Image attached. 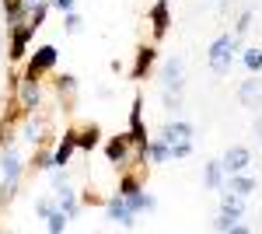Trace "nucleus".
I'll list each match as a JSON object with an SVG mask.
<instances>
[{
  "label": "nucleus",
  "mask_w": 262,
  "mask_h": 234,
  "mask_svg": "<svg viewBox=\"0 0 262 234\" xmlns=\"http://www.w3.org/2000/svg\"><path fill=\"white\" fill-rule=\"evenodd\" d=\"M32 32H35V25H28V21H21L11 28V63H18V59L28 56V42H32Z\"/></svg>",
  "instance_id": "5"
},
{
  "label": "nucleus",
  "mask_w": 262,
  "mask_h": 234,
  "mask_svg": "<svg viewBox=\"0 0 262 234\" xmlns=\"http://www.w3.org/2000/svg\"><path fill=\"white\" fill-rule=\"evenodd\" d=\"M182 77H185L182 59L179 56L164 59V67H161V88H164V91H182Z\"/></svg>",
  "instance_id": "7"
},
{
  "label": "nucleus",
  "mask_w": 262,
  "mask_h": 234,
  "mask_svg": "<svg viewBox=\"0 0 262 234\" xmlns=\"http://www.w3.org/2000/svg\"><path fill=\"white\" fill-rule=\"evenodd\" d=\"M21 137L28 140V143H42V122L39 119H28L25 130H21Z\"/></svg>",
  "instance_id": "27"
},
{
  "label": "nucleus",
  "mask_w": 262,
  "mask_h": 234,
  "mask_svg": "<svg viewBox=\"0 0 262 234\" xmlns=\"http://www.w3.org/2000/svg\"><path fill=\"white\" fill-rule=\"evenodd\" d=\"M67 224H70V217L63 214L60 206H56L53 214L46 217V227H49V231H53V234H63V231H67Z\"/></svg>",
  "instance_id": "24"
},
{
  "label": "nucleus",
  "mask_w": 262,
  "mask_h": 234,
  "mask_svg": "<svg viewBox=\"0 0 262 234\" xmlns=\"http://www.w3.org/2000/svg\"><path fill=\"white\" fill-rule=\"evenodd\" d=\"M53 210H56V203H53V199H46V196H39V199H35V214H39L42 220L53 214Z\"/></svg>",
  "instance_id": "32"
},
{
  "label": "nucleus",
  "mask_w": 262,
  "mask_h": 234,
  "mask_svg": "<svg viewBox=\"0 0 262 234\" xmlns=\"http://www.w3.org/2000/svg\"><path fill=\"white\" fill-rule=\"evenodd\" d=\"M105 157H108V164H129V157H133V140L129 133H119V137H112L105 143Z\"/></svg>",
  "instance_id": "6"
},
{
  "label": "nucleus",
  "mask_w": 262,
  "mask_h": 234,
  "mask_svg": "<svg viewBox=\"0 0 262 234\" xmlns=\"http://www.w3.org/2000/svg\"><path fill=\"white\" fill-rule=\"evenodd\" d=\"M224 189H227V193H238V196H248V193H255V178L245 175V172H234V175L224 178Z\"/></svg>",
  "instance_id": "14"
},
{
  "label": "nucleus",
  "mask_w": 262,
  "mask_h": 234,
  "mask_svg": "<svg viewBox=\"0 0 262 234\" xmlns=\"http://www.w3.org/2000/svg\"><path fill=\"white\" fill-rule=\"evenodd\" d=\"M221 210H224V214H234V217H245V196L227 193V189H224V196H221Z\"/></svg>",
  "instance_id": "21"
},
{
  "label": "nucleus",
  "mask_w": 262,
  "mask_h": 234,
  "mask_svg": "<svg viewBox=\"0 0 262 234\" xmlns=\"http://www.w3.org/2000/svg\"><path fill=\"white\" fill-rule=\"evenodd\" d=\"M32 164H35V168H42V172H53V154H46V151H39Z\"/></svg>",
  "instance_id": "34"
},
{
  "label": "nucleus",
  "mask_w": 262,
  "mask_h": 234,
  "mask_svg": "<svg viewBox=\"0 0 262 234\" xmlns=\"http://www.w3.org/2000/svg\"><path fill=\"white\" fill-rule=\"evenodd\" d=\"M213 227H217V231H227V234H231V231H234V234H245V231H248V227L242 224V217L224 214V210H221V217L213 220Z\"/></svg>",
  "instance_id": "20"
},
{
  "label": "nucleus",
  "mask_w": 262,
  "mask_h": 234,
  "mask_svg": "<svg viewBox=\"0 0 262 234\" xmlns=\"http://www.w3.org/2000/svg\"><path fill=\"white\" fill-rule=\"evenodd\" d=\"M150 25H154V39H164L168 28H171V11H168V0H158L150 7Z\"/></svg>",
  "instance_id": "10"
},
{
  "label": "nucleus",
  "mask_w": 262,
  "mask_h": 234,
  "mask_svg": "<svg viewBox=\"0 0 262 234\" xmlns=\"http://www.w3.org/2000/svg\"><path fill=\"white\" fill-rule=\"evenodd\" d=\"M53 7H56L60 14H67V11H74V7H77V0H53Z\"/></svg>",
  "instance_id": "36"
},
{
  "label": "nucleus",
  "mask_w": 262,
  "mask_h": 234,
  "mask_svg": "<svg viewBox=\"0 0 262 234\" xmlns=\"http://www.w3.org/2000/svg\"><path fill=\"white\" fill-rule=\"evenodd\" d=\"M56 91H60V98H74L77 95V77L74 74H60L56 77Z\"/></svg>",
  "instance_id": "25"
},
{
  "label": "nucleus",
  "mask_w": 262,
  "mask_h": 234,
  "mask_svg": "<svg viewBox=\"0 0 262 234\" xmlns=\"http://www.w3.org/2000/svg\"><path fill=\"white\" fill-rule=\"evenodd\" d=\"M95 143H98V126H88V130L77 133V147H81V151H91Z\"/></svg>",
  "instance_id": "28"
},
{
  "label": "nucleus",
  "mask_w": 262,
  "mask_h": 234,
  "mask_svg": "<svg viewBox=\"0 0 262 234\" xmlns=\"http://www.w3.org/2000/svg\"><path fill=\"white\" fill-rule=\"evenodd\" d=\"M224 175H227V172H224L221 161H206V168H203V182H206V189H217V193H221V189H224Z\"/></svg>",
  "instance_id": "17"
},
{
  "label": "nucleus",
  "mask_w": 262,
  "mask_h": 234,
  "mask_svg": "<svg viewBox=\"0 0 262 234\" xmlns=\"http://www.w3.org/2000/svg\"><path fill=\"white\" fill-rule=\"evenodd\" d=\"M161 98H164V109H168L171 116L182 109V91H161Z\"/></svg>",
  "instance_id": "30"
},
{
  "label": "nucleus",
  "mask_w": 262,
  "mask_h": 234,
  "mask_svg": "<svg viewBox=\"0 0 262 234\" xmlns=\"http://www.w3.org/2000/svg\"><path fill=\"white\" fill-rule=\"evenodd\" d=\"M39 105H42L39 80H21V109H25V112H35Z\"/></svg>",
  "instance_id": "15"
},
{
  "label": "nucleus",
  "mask_w": 262,
  "mask_h": 234,
  "mask_svg": "<svg viewBox=\"0 0 262 234\" xmlns=\"http://www.w3.org/2000/svg\"><path fill=\"white\" fill-rule=\"evenodd\" d=\"M154 59H158V49H154V46H140V49H137V63H133V70H129V77L143 80V77H147V70L154 67Z\"/></svg>",
  "instance_id": "13"
},
{
  "label": "nucleus",
  "mask_w": 262,
  "mask_h": 234,
  "mask_svg": "<svg viewBox=\"0 0 262 234\" xmlns=\"http://www.w3.org/2000/svg\"><path fill=\"white\" fill-rule=\"evenodd\" d=\"M81 28H84V21H81L77 11H67V14H63V32H67V35H77Z\"/></svg>",
  "instance_id": "29"
},
{
  "label": "nucleus",
  "mask_w": 262,
  "mask_h": 234,
  "mask_svg": "<svg viewBox=\"0 0 262 234\" xmlns=\"http://www.w3.org/2000/svg\"><path fill=\"white\" fill-rule=\"evenodd\" d=\"M192 154V140H185V143H171V161H182V157Z\"/></svg>",
  "instance_id": "33"
},
{
  "label": "nucleus",
  "mask_w": 262,
  "mask_h": 234,
  "mask_svg": "<svg viewBox=\"0 0 262 234\" xmlns=\"http://www.w3.org/2000/svg\"><path fill=\"white\" fill-rule=\"evenodd\" d=\"M242 63L248 74H262V49H242Z\"/></svg>",
  "instance_id": "22"
},
{
  "label": "nucleus",
  "mask_w": 262,
  "mask_h": 234,
  "mask_svg": "<svg viewBox=\"0 0 262 234\" xmlns=\"http://www.w3.org/2000/svg\"><path fill=\"white\" fill-rule=\"evenodd\" d=\"M158 137L171 147V143H185V140H192V126L185 122V119H171V122H164L161 126V133Z\"/></svg>",
  "instance_id": "8"
},
{
  "label": "nucleus",
  "mask_w": 262,
  "mask_h": 234,
  "mask_svg": "<svg viewBox=\"0 0 262 234\" xmlns=\"http://www.w3.org/2000/svg\"><path fill=\"white\" fill-rule=\"evenodd\" d=\"M126 199H129V206H133L137 214H143V210H158V199H154V196H147L143 189L137 196H126Z\"/></svg>",
  "instance_id": "23"
},
{
  "label": "nucleus",
  "mask_w": 262,
  "mask_h": 234,
  "mask_svg": "<svg viewBox=\"0 0 262 234\" xmlns=\"http://www.w3.org/2000/svg\"><path fill=\"white\" fill-rule=\"evenodd\" d=\"M221 164H224V172H227V175L245 172V168L252 164V151H248V147H231V151L221 157Z\"/></svg>",
  "instance_id": "9"
},
{
  "label": "nucleus",
  "mask_w": 262,
  "mask_h": 234,
  "mask_svg": "<svg viewBox=\"0 0 262 234\" xmlns=\"http://www.w3.org/2000/svg\"><path fill=\"white\" fill-rule=\"evenodd\" d=\"M147 157H150L154 164H168V161H171V147L158 137V140H150V143H147Z\"/></svg>",
  "instance_id": "19"
},
{
  "label": "nucleus",
  "mask_w": 262,
  "mask_h": 234,
  "mask_svg": "<svg viewBox=\"0 0 262 234\" xmlns=\"http://www.w3.org/2000/svg\"><path fill=\"white\" fill-rule=\"evenodd\" d=\"M56 59H60V49H56V46H39V53H32L28 70H25V77H21V80H39V77H46V74L56 67Z\"/></svg>",
  "instance_id": "3"
},
{
  "label": "nucleus",
  "mask_w": 262,
  "mask_h": 234,
  "mask_svg": "<svg viewBox=\"0 0 262 234\" xmlns=\"http://www.w3.org/2000/svg\"><path fill=\"white\" fill-rule=\"evenodd\" d=\"M238 53H242V39L238 35H217L210 42V49H206V59L213 67V74H227Z\"/></svg>",
  "instance_id": "1"
},
{
  "label": "nucleus",
  "mask_w": 262,
  "mask_h": 234,
  "mask_svg": "<svg viewBox=\"0 0 262 234\" xmlns=\"http://www.w3.org/2000/svg\"><path fill=\"white\" fill-rule=\"evenodd\" d=\"M0 7H4V14H7V28H14V25H21V21L28 18L25 0H0Z\"/></svg>",
  "instance_id": "16"
},
{
  "label": "nucleus",
  "mask_w": 262,
  "mask_h": 234,
  "mask_svg": "<svg viewBox=\"0 0 262 234\" xmlns=\"http://www.w3.org/2000/svg\"><path fill=\"white\" fill-rule=\"evenodd\" d=\"M56 206H60V210L70 217V220L81 214V199H77V193H74L70 185H63V189H60V199H56Z\"/></svg>",
  "instance_id": "18"
},
{
  "label": "nucleus",
  "mask_w": 262,
  "mask_h": 234,
  "mask_svg": "<svg viewBox=\"0 0 262 234\" xmlns=\"http://www.w3.org/2000/svg\"><path fill=\"white\" fill-rule=\"evenodd\" d=\"M143 189V178L140 175H122L119 182V196H137Z\"/></svg>",
  "instance_id": "26"
},
{
  "label": "nucleus",
  "mask_w": 262,
  "mask_h": 234,
  "mask_svg": "<svg viewBox=\"0 0 262 234\" xmlns=\"http://www.w3.org/2000/svg\"><path fill=\"white\" fill-rule=\"evenodd\" d=\"M238 101H242L245 109H262V80H242V88H238Z\"/></svg>",
  "instance_id": "11"
},
{
  "label": "nucleus",
  "mask_w": 262,
  "mask_h": 234,
  "mask_svg": "<svg viewBox=\"0 0 262 234\" xmlns=\"http://www.w3.org/2000/svg\"><path fill=\"white\" fill-rule=\"evenodd\" d=\"M252 18H255V11H252V7H248V11H242V18H238V25H234V35H238V39H242L245 32L252 28Z\"/></svg>",
  "instance_id": "31"
},
{
  "label": "nucleus",
  "mask_w": 262,
  "mask_h": 234,
  "mask_svg": "<svg viewBox=\"0 0 262 234\" xmlns=\"http://www.w3.org/2000/svg\"><path fill=\"white\" fill-rule=\"evenodd\" d=\"M105 217L112 220V224H119V227H133L137 224V210L129 206V199L126 196H112V199H105Z\"/></svg>",
  "instance_id": "4"
},
{
  "label": "nucleus",
  "mask_w": 262,
  "mask_h": 234,
  "mask_svg": "<svg viewBox=\"0 0 262 234\" xmlns=\"http://www.w3.org/2000/svg\"><path fill=\"white\" fill-rule=\"evenodd\" d=\"M0 168H4V185H0V206H7L14 196H18V182H21V157L14 147H4L0 154Z\"/></svg>",
  "instance_id": "2"
},
{
  "label": "nucleus",
  "mask_w": 262,
  "mask_h": 234,
  "mask_svg": "<svg viewBox=\"0 0 262 234\" xmlns=\"http://www.w3.org/2000/svg\"><path fill=\"white\" fill-rule=\"evenodd\" d=\"M74 151H77V130H70V133L60 140V147L53 151V168H67L70 157H74Z\"/></svg>",
  "instance_id": "12"
},
{
  "label": "nucleus",
  "mask_w": 262,
  "mask_h": 234,
  "mask_svg": "<svg viewBox=\"0 0 262 234\" xmlns=\"http://www.w3.org/2000/svg\"><path fill=\"white\" fill-rule=\"evenodd\" d=\"M53 185H56V189H63V185H70V175H67L63 168H53Z\"/></svg>",
  "instance_id": "35"
},
{
  "label": "nucleus",
  "mask_w": 262,
  "mask_h": 234,
  "mask_svg": "<svg viewBox=\"0 0 262 234\" xmlns=\"http://www.w3.org/2000/svg\"><path fill=\"white\" fill-rule=\"evenodd\" d=\"M255 137H259V143H262V116L255 119Z\"/></svg>",
  "instance_id": "37"
}]
</instances>
